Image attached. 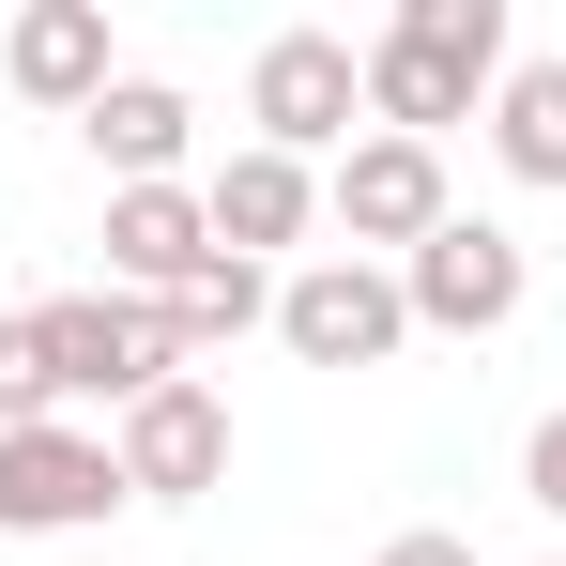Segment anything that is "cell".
Returning a JSON list of instances; mask_svg holds the SVG:
<instances>
[{"label": "cell", "instance_id": "6da1fadb", "mask_svg": "<svg viewBox=\"0 0 566 566\" xmlns=\"http://www.w3.org/2000/svg\"><path fill=\"white\" fill-rule=\"evenodd\" d=\"M505 0H398L368 31V123L382 138H429L444 154V123H474V107L505 93Z\"/></svg>", "mask_w": 566, "mask_h": 566}, {"label": "cell", "instance_id": "7a4b0ae2", "mask_svg": "<svg viewBox=\"0 0 566 566\" xmlns=\"http://www.w3.org/2000/svg\"><path fill=\"white\" fill-rule=\"evenodd\" d=\"M245 123H261V154H291V169L353 154L368 138V46L353 31H276L245 62Z\"/></svg>", "mask_w": 566, "mask_h": 566}, {"label": "cell", "instance_id": "3957f363", "mask_svg": "<svg viewBox=\"0 0 566 566\" xmlns=\"http://www.w3.org/2000/svg\"><path fill=\"white\" fill-rule=\"evenodd\" d=\"M276 337L306 353V368H382V353L413 337V291H398V261L322 245V261H291V276H276Z\"/></svg>", "mask_w": 566, "mask_h": 566}, {"label": "cell", "instance_id": "277c9868", "mask_svg": "<svg viewBox=\"0 0 566 566\" xmlns=\"http://www.w3.org/2000/svg\"><path fill=\"white\" fill-rule=\"evenodd\" d=\"M31 322H46V368H62V398L138 413L154 382H185V353H169V306H138V291H62V306H31Z\"/></svg>", "mask_w": 566, "mask_h": 566}, {"label": "cell", "instance_id": "5b68a950", "mask_svg": "<svg viewBox=\"0 0 566 566\" xmlns=\"http://www.w3.org/2000/svg\"><path fill=\"white\" fill-rule=\"evenodd\" d=\"M322 214H337V245H353V261H413L460 199H444V154H429V138H382V123H368V138L322 169Z\"/></svg>", "mask_w": 566, "mask_h": 566}, {"label": "cell", "instance_id": "8992f818", "mask_svg": "<svg viewBox=\"0 0 566 566\" xmlns=\"http://www.w3.org/2000/svg\"><path fill=\"white\" fill-rule=\"evenodd\" d=\"M398 291H413V337H505V322H521V291H536V261H521V230L444 214V230L398 261Z\"/></svg>", "mask_w": 566, "mask_h": 566}, {"label": "cell", "instance_id": "52a82bcc", "mask_svg": "<svg viewBox=\"0 0 566 566\" xmlns=\"http://www.w3.org/2000/svg\"><path fill=\"white\" fill-rule=\"evenodd\" d=\"M107 460H123V490L138 505H199V490H230V398L214 382H154L138 413H107Z\"/></svg>", "mask_w": 566, "mask_h": 566}, {"label": "cell", "instance_id": "ba28073f", "mask_svg": "<svg viewBox=\"0 0 566 566\" xmlns=\"http://www.w3.org/2000/svg\"><path fill=\"white\" fill-rule=\"evenodd\" d=\"M107 505H138L107 429H0V536H93Z\"/></svg>", "mask_w": 566, "mask_h": 566}, {"label": "cell", "instance_id": "9c48e42d", "mask_svg": "<svg viewBox=\"0 0 566 566\" xmlns=\"http://www.w3.org/2000/svg\"><path fill=\"white\" fill-rule=\"evenodd\" d=\"M230 245H214V214L199 185H107V291H138V306H169L185 276H214Z\"/></svg>", "mask_w": 566, "mask_h": 566}, {"label": "cell", "instance_id": "30bf717a", "mask_svg": "<svg viewBox=\"0 0 566 566\" xmlns=\"http://www.w3.org/2000/svg\"><path fill=\"white\" fill-rule=\"evenodd\" d=\"M0 77L31 107H62V123H93L107 77H123V62H107V0H31V15L0 31Z\"/></svg>", "mask_w": 566, "mask_h": 566}, {"label": "cell", "instance_id": "8fae6325", "mask_svg": "<svg viewBox=\"0 0 566 566\" xmlns=\"http://www.w3.org/2000/svg\"><path fill=\"white\" fill-rule=\"evenodd\" d=\"M199 214H214V245H230V261H276V245H306V230H322V169H291V154H261V138H245V154L199 185Z\"/></svg>", "mask_w": 566, "mask_h": 566}, {"label": "cell", "instance_id": "7c38bea8", "mask_svg": "<svg viewBox=\"0 0 566 566\" xmlns=\"http://www.w3.org/2000/svg\"><path fill=\"white\" fill-rule=\"evenodd\" d=\"M93 138V169L107 185H185V138H199V107L169 93V77H107V107L77 123Z\"/></svg>", "mask_w": 566, "mask_h": 566}, {"label": "cell", "instance_id": "4fadbf2b", "mask_svg": "<svg viewBox=\"0 0 566 566\" xmlns=\"http://www.w3.org/2000/svg\"><path fill=\"white\" fill-rule=\"evenodd\" d=\"M490 154H505V185H566V62H505Z\"/></svg>", "mask_w": 566, "mask_h": 566}, {"label": "cell", "instance_id": "5bb4252c", "mask_svg": "<svg viewBox=\"0 0 566 566\" xmlns=\"http://www.w3.org/2000/svg\"><path fill=\"white\" fill-rule=\"evenodd\" d=\"M245 322H276V276H261V261H214V276L169 291V353H185V368H214Z\"/></svg>", "mask_w": 566, "mask_h": 566}, {"label": "cell", "instance_id": "9a60e30c", "mask_svg": "<svg viewBox=\"0 0 566 566\" xmlns=\"http://www.w3.org/2000/svg\"><path fill=\"white\" fill-rule=\"evenodd\" d=\"M0 429H62V368H46V322L31 306L0 322Z\"/></svg>", "mask_w": 566, "mask_h": 566}, {"label": "cell", "instance_id": "2e32d148", "mask_svg": "<svg viewBox=\"0 0 566 566\" xmlns=\"http://www.w3.org/2000/svg\"><path fill=\"white\" fill-rule=\"evenodd\" d=\"M521 490H536V521H566V413H536V444H521Z\"/></svg>", "mask_w": 566, "mask_h": 566}, {"label": "cell", "instance_id": "e0dca14e", "mask_svg": "<svg viewBox=\"0 0 566 566\" xmlns=\"http://www.w3.org/2000/svg\"><path fill=\"white\" fill-rule=\"evenodd\" d=\"M382 566H474V536H444V521H413V536H382Z\"/></svg>", "mask_w": 566, "mask_h": 566}]
</instances>
